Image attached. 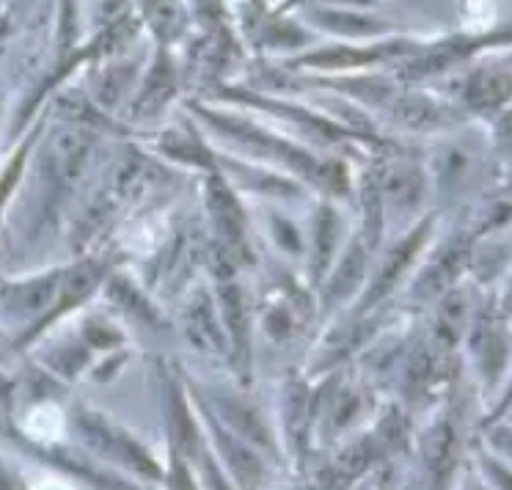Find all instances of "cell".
Segmentation results:
<instances>
[{"label":"cell","instance_id":"e0dca14e","mask_svg":"<svg viewBox=\"0 0 512 490\" xmlns=\"http://www.w3.org/2000/svg\"><path fill=\"white\" fill-rule=\"evenodd\" d=\"M394 116L400 119L405 127L411 130H433L438 124L446 122L444 111L433 105V102L419 100V97H408V100H400L394 105Z\"/></svg>","mask_w":512,"mask_h":490},{"label":"cell","instance_id":"f546056e","mask_svg":"<svg viewBox=\"0 0 512 490\" xmlns=\"http://www.w3.org/2000/svg\"><path fill=\"white\" fill-rule=\"evenodd\" d=\"M339 3H358V6H369L372 0H339Z\"/></svg>","mask_w":512,"mask_h":490},{"label":"cell","instance_id":"8fae6325","mask_svg":"<svg viewBox=\"0 0 512 490\" xmlns=\"http://www.w3.org/2000/svg\"><path fill=\"white\" fill-rule=\"evenodd\" d=\"M468 320V298L466 292L452 290L441 303L438 323H435V345L441 350H452L463 334V325Z\"/></svg>","mask_w":512,"mask_h":490},{"label":"cell","instance_id":"ffe728a7","mask_svg":"<svg viewBox=\"0 0 512 490\" xmlns=\"http://www.w3.org/2000/svg\"><path fill=\"white\" fill-rule=\"evenodd\" d=\"M171 416H174V433H177L179 446L185 449V455L199 457L201 455V444H199V433L196 427L190 422V413L185 408V402L179 397V391H171Z\"/></svg>","mask_w":512,"mask_h":490},{"label":"cell","instance_id":"7a4b0ae2","mask_svg":"<svg viewBox=\"0 0 512 490\" xmlns=\"http://www.w3.org/2000/svg\"><path fill=\"white\" fill-rule=\"evenodd\" d=\"M80 427H83V433L89 435V441L97 446L100 452L116 457V460H122V463H127V466L135 468V471H144L149 477H155L157 474V468L152 466V460H149V455H146L144 449L135 444L133 438H127L122 430H116L113 424L105 422L102 416H83V419H80Z\"/></svg>","mask_w":512,"mask_h":490},{"label":"cell","instance_id":"cb8c5ba5","mask_svg":"<svg viewBox=\"0 0 512 490\" xmlns=\"http://www.w3.org/2000/svg\"><path fill=\"white\" fill-rule=\"evenodd\" d=\"M369 460H372V446H369V441H358L336 457V471L345 479H353L367 468Z\"/></svg>","mask_w":512,"mask_h":490},{"label":"cell","instance_id":"52a82bcc","mask_svg":"<svg viewBox=\"0 0 512 490\" xmlns=\"http://www.w3.org/2000/svg\"><path fill=\"white\" fill-rule=\"evenodd\" d=\"M512 97V75L504 69H479L468 80L466 100L477 111H496Z\"/></svg>","mask_w":512,"mask_h":490},{"label":"cell","instance_id":"9a60e30c","mask_svg":"<svg viewBox=\"0 0 512 490\" xmlns=\"http://www.w3.org/2000/svg\"><path fill=\"white\" fill-rule=\"evenodd\" d=\"M155 166L146 160V157L135 155L130 152V157H124V163L116 171V190L122 193V196H138V193H144L149 185H155L157 182Z\"/></svg>","mask_w":512,"mask_h":490},{"label":"cell","instance_id":"2e32d148","mask_svg":"<svg viewBox=\"0 0 512 490\" xmlns=\"http://www.w3.org/2000/svg\"><path fill=\"white\" fill-rule=\"evenodd\" d=\"M146 20L160 39H174L185 28V12L179 0H144Z\"/></svg>","mask_w":512,"mask_h":490},{"label":"cell","instance_id":"5bb4252c","mask_svg":"<svg viewBox=\"0 0 512 490\" xmlns=\"http://www.w3.org/2000/svg\"><path fill=\"white\" fill-rule=\"evenodd\" d=\"M364 265H367V245L356 240L353 248L347 251L342 265L336 270V276L331 279V287H328V298L331 301H342L350 292L356 290L361 284V276H364Z\"/></svg>","mask_w":512,"mask_h":490},{"label":"cell","instance_id":"4316f807","mask_svg":"<svg viewBox=\"0 0 512 490\" xmlns=\"http://www.w3.org/2000/svg\"><path fill=\"white\" fill-rule=\"evenodd\" d=\"M113 295H116L119 301H127V298H130V284H124V281L122 284H116V287H113ZM133 298H135V303H130V306H133V312L144 314V317H152V312H149V306H146L144 298H138L135 292H133Z\"/></svg>","mask_w":512,"mask_h":490},{"label":"cell","instance_id":"9c48e42d","mask_svg":"<svg viewBox=\"0 0 512 490\" xmlns=\"http://www.w3.org/2000/svg\"><path fill=\"white\" fill-rule=\"evenodd\" d=\"M61 287V276H45V279H36L31 284H20L14 287L9 295H6V306L9 312L17 314V317H36L50 309L53 303V295Z\"/></svg>","mask_w":512,"mask_h":490},{"label":"cell","instance_id":"603a6c76","mask_svg":"<svg viewBox=\"0 0 512 490\" xmlns=\"http://www.w3.org/2000/svg\"><path fill=\"white\" fill-rule=\"evenodd\" d=\"M336 237H339L336 215L331 210H323L320 212V223H317V270L328 268Z\"/></svg>","mask_w":512,"mask_h":490},{"label":"cell","instance_id":"30bf717a","mask_svg":"<svg viewBox=\"0 0 512 490\" xmlns=\"http://www.w3.org/2000/svg\"><path fill=\"white\" fill-rule=\"evenodd\" d=\"M221 301H223V320L229 328V339H232L234 353L240 358V364L245 367L248 361V309H245L243 292L237 290L234 284L221 287Z\"/></svg>","mask_w":512,"mask_h":490},{"label":"cell","instance_id":"d6986e66","mask_svg":"<svg viewBox=\"0 0 512 490\" xmlns=\"http://www.w3.org/2000/svg\"><path fill=\"white\" fill-rule=\"evenodd\" d=\"M171 91H174L171 72H168L166 64H160V67L149 75V80H146L144 91H141V97L135 102V113H138V116H149V113L160 111L163 102L171 97Z\"/></svg>","mask_w":512,"mask_h":490},{"label":"cell","instance_id":"44dd1931","mask_svg":"<svg viewBox=\"0 0 512 490\" xmlns=\"http://www.w3.org/2000/svg\"><path fill=\"white\" fill-rule=\"evenodd\" d=\"M221 408L226 411V416H229V422H232L234 427L245 435V438H251V441H256L259 446H270L268 427L262 424V419H259L251 408L234 405V402H229V405L223 402Z\"/></svg>","mask_w":512,"mask_h":490},{"label":"cell","instance_id":"7c38bea8","mask_svg":"<svg viewBox=\"0 0 512 490\" xmlns=\"http://www.w3.org/2000/svg\"><path fill=\"white\" fill-rule=\"evenodd\" d=\"M215 438H218V446H221L223 457H226V463L232 468L234 479L240 482V485H256L259 477H262V466H259V457L243 444V441H237L232 435H226L215 424Z\"/></svg>","mask_w":512,"mask_h":490},{"label":"cell","instance_id":"3957f363","mask_svg":"<svg viewBox=\"0 0 512 490\" xmlns=\"http://www.w3.org/2000/svg\"><path fill=\"white\" fill-rule=\"evenodd\" d=\"M207 201H210V212L215 223H218L223 245L232 254H240L245 248V215L237 199L232 196V190L223 185V179L218 174H212L210 182H207Z\"/></svg>","mask_w":512,"mask_h":490},{"label":"cell","instance_id":"277c9868","mask_svg":"<svg viewBox=\"0 0 512 490\" xmlns=\"http://www.w3.org/2000/svg\"><path fill=\"white\" fill-rule=\"evenodd\" d=\"M427 234H430V221L422 223L411 237H405V240L391 251L389 259H386V265H383V270L378 273V279H375V284H372V290H369L367 298H364V306L378 303L380 298H386V295L397 287V281H400L402 273L408 270L411 259L416 257V251H419L424 240H427Z\"/></svg>","mask_w":512,"mask_h":490},{"label":"cell","instance_id":"7402d4cb","mask_svg":"<svg viewBox=\"0 0 512 490\" xmlns=\"http://www.w3.org/2000/svg\"><path fill=\"white\" fill-rule=\"evenodd\" d=\"M375 61V53H356V50H325V53H317V56L303 58V64L320 69H347L358 67V64H369Z\"/></svg>","mask_w":512,"mask_h":490},{"label":"cell","instance_id":"ba28073f","mask_svg":"<svg viewBox=\"0 0 512 490\" xmlns=\"http://www.w3.org/2000/svg\"><path fill=\"white\" fill-rule=\"evenodd\" d=\"M378 193L394 204H413L422 193V171L408 163H391L383 166L375 177Z\"/></svg>","mask_w":512,"mask_h":490},{"label":"cell","instance_id":"f1b7e54d","mask_svg":"<svg viewBox=\"0 0 512 490\" xmlns=\"http://www.w3.org/2000/svg\"><path fill=\"white\" fill-rule=\"evenodd\" d=\"M499 444L504 446V449H507V452H510V455H512V435H501Z\"/></svg>","mask_w":512,"mask_h":490},{"label":"cell","instance_id":"484cf974","mask_svg":"<svg viewBox=\"0 0 512 490\" xmlns=\"http://www.w3.org/2000/svg\"><path fill=\"white\" fill-rule=\"evenodd\" d=\"M356 408H358L356 397H353V394H342V400L336 402L334 424H339V427H342V424L350 422V416L356 413Z\"/></svg>","mask_w":512,"mask_h":490},{"label":"cell","instance_id":"d4e9b609","mask_svg":"<svg viewBox=\"0 0 512 490\" xmlns=\"http://www.w3.org/2000/svg\"><path fill=\"white\" fill-rule=\"evenodd\" d=\"M323 20L328 28L342 31V34H372L378 31V25H372V20H358V17H347V14H323Z\"/></svg>","mask_w":512,"mask_h":490},{"label":"cell","instance_id":"5b68a950","mask_svg":"<svg viewBox=\"0 0 512 490\" xmlns=\"http://www.w3.org/2000/svg\"><path fill=\"white\" fill-rule=\"evenodd\" d=\"M185 334L193 342V347H199L201 353H223V331L215 312H212L210 298L204 292H196L188 301L185 309Z\"/></svg>","mask_w":512,"mask_h":490},{"label":"cell","instance_id":"8992f818","mask_svg":"<svg viewBox=\"0 0 512 490\" xmlns=\"http://www.w3.org/2000/svg\"><path fill=\"white\" fill-rule=\"evenodd\" d=\"M468 254H471V248H468L466 240H457L449 248H444L433 265L427 268L422 281H419L416 295L419 298H433V295H441V292L449 290L455 284L457 276L463 273V268L468 265Z\"/></svg>","mask_w":512,"mask_h":490},{"label":"cell","instance_id":"4fadbf2b","mask_svg":"<svg viewBox=\"0 0 512 490\" xmlns=\"http://www.w3.org/2000/svg\"><path fill=\"white\" fill-rule=\"evenodd\" d=\"M102 265L97 262H80L78 268H72L61 281V303H58V312H64L69 306H78L80 301H86L94 287L100 284Z\"/></svg>","mask_w":512,"mask_h":490},{"label":"cell","instance_id":"6da1fadb","mask_svg":"<svg viewBox=\"0 0 512 490\" xmlns=\"http://www.w3.org/2000/svg\"><path fill=\"white\" fill-rule=\"evenodd\" d=\"M91 146H94V135L83 127H64L50 138L47 163L61 185H72L80 177V171L89 160Z\"/></svg>","mask_w":512,"mask_h":490},{"label":"cell","instance_id":"83f0119b","mask_svg":"<svg viewBox=\"0 0 512 490\" xmlns=\"http://www.w3.org/2000/svg\"><path fill=\"white\" fill-rule=\"evenodd\" d=\"M499 144L512 146V111L504 113L499 122Z\"/></svg>","mask_w":512,"mask_h":490},{"label":"cell","instance_id":"ac0fdd59","mask_svg":"<svg viewBox=\"0 0 512 490\" xmlns=\"http://www.w3.org/2000/svg\"><path fill=\"white\" fill-rule=\"evenodd\" d=\"M427 460H430V471L435 474V479L444 482L452 468V460H455V430L449 424H441L433 430L430 441H427Z\"/></svg>","mask_w":512,"mask_h":490}]
</instances>
